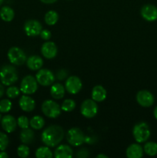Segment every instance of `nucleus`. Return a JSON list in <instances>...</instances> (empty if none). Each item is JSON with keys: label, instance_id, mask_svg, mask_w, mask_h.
<instances>
[{"label": "nucleus", "instance_id": "nucleus-1", "mask_svg": "<svg viewBox=\"0 0 157 158\" xmlns=\"http://www.w3.org/2000/svg\"><path fill=\"white\" fill-rule=\"evenodd\" d=\"M64 137V131L58 125H52L45 129L42 134V141L45 145L54 148L59 144Z\"/></svg>", "mask_w": 157, "mask_h": 158}, {"label": "nucleus", "instance_id": "nucleus-2", "mask_svg": "<svg viewBox=\"0 0 157 158\" xmlns=\"http://www.w3.org/2000/svg\"><path fill=\"white\" fill-rule=\"evenodd\" d=\"M16 69L11 65H5L0 69V80L5 86H11L18 80Z\"/></svg>", "mask_w": 157, "mask_h": 158}, {"label": "nucleus", "instance_id": "nucleus-3", "mask_svg": "<svg viewBox=\"0 0 157 158\" xmlns=\"http://www.w3.org/2000/svg\"><path fill=\"white\" fill-rule=\"evenodd\" d=\"M132 134L138 143L146 142L150 137V130L149 125L144 122H141L134 126L132 130Z\"/></svg>", "mask_w": 157, "mask_h": 158}, {"label": "nucleus", "instance_id": "nucleus-4", "mask_svg": "<svg viewBox=\"0 0 157 158\" xmlns=\"http://www.w3.org/2000/svg\"><path fill=\"white\" fill-rule=\"evenodd\" d=\"M8 58L12 64L15 66H22L27 60L26 55L24 51L20 48L14 46L10 48L8 51Z\"/></svg>", "mask_w": 157, "mask_h": 158}, {"label": "nucleus", "instance_id": "nucleus-5", "mask_svg": "<svg viewBox=\"0 0 157 158\" xmlns=\"http://www.w3.org/2000/svg\"><path fill=\"white\" fill-rule=\"evenodd\" d=\"M42 111L44 115L49 118H56L61 114V107L53 100H48L43 102L42 105Z\"/></svg>", "mask_w": 157, "mask_h": 158}, {"label": "nucleus", "instance_id": "nucleus-6", "mask_svg": "<svg viewBox=\"0 0 157 158\" xmlns=\"http://www.w3.org/2000/svg\"><path fill=\"white\" fill-rule=\"evenodd\" d=\"M69 144L74 147L81 146L85 142V136L83 131L77 127L71 128L69 130L66 135Z\"/></svg>", "mask_w": 157, "mask_h": 158}, {"label": "nucleus", "instance_id": "nucleus-7", "mask_svg": "<svg viewBox=\"0 0 157 158\" xmlns=\"http://www.w3.org/2000/svg\"><path fill=\"white\" fill-rule=\"evenodd\" d=\"M38 89V82L32 76H26L22 79L20 84V90L26 95L35 93Z\"/></svg>", "mask_w": 157, "mask_h": 158}, {"label": "nucleus", "instance_id": "nucleus-8", "mask_svg": "<svg viewBox=\"0 0 157 158\" xmlns=\"http://www.w3.org/2000/svg\"><path fill=\"white\" fill-rule=\"evenodd\" d=\"M81 114L86 118H92L98 112V106L95 100L87 99L81 105Z\"/></svg>", "mask_w": 157, "mask_h": 158}, {"label": "nucleus", "instance_id": "nucleus-9", "mask_svg": "<svg viewBox=\"0 0 157 158\" xmlns=\"http://www.w3.org/2000/svg\"><path fill=\"white\" fill-rule=\"evenodd\" d=\"M35 79L38 83L44 86H50L54 83V80H55V77L52 71L46 69H39L36 73Z\"/></svg>", "mask_w": 157, "mask_h": 158}, {"label": "nucleus", "instance_id": "nucleus-10", "mask_svg": "<svg viewBox=\"0 0 157 158\" xmlns=\"http://www.w3.org/2000/svg\"><path fill=\"white\" fill-rule=\"evenodd\" d=\"M24 30L29 36H36L40 35V32L42 30V26L37 20H28L24 25Z\"/></svg>", "mask_w": 157, "mask_h": 158}, {"label": "nucleus", "instance_id": "nucleus-11", "mask_svg": "<svg viewBox=\"0 0 157 158\" xmlns=\"http://www.w3.org/2000/svg\"><path fill=\"white\" fill-rule=\"evenodd\" d=\"M136 100L140 106L143 107H149L154 103V97L149 91L143 89L138 92Z\"/></svg>", "mask_w": 157, "mask_h": 158}, {"label": "nucleus", "instance_id": "nucleus-12", "mask_svg": "<svg viewBox=\"0 0 157 158\" xmlns=\"http://www.w3.org/2000/svg\"><path fill=\"white\" fill-rule=\"evenodd\" d=\"M83 83L81 80L75 76L69 77L66 82V89L69 94H76L81 90Z\"/></svg>", "mask_w": 157, "mask_h": 158}, {"label": "nucleus", "instance_id": "nucleus-13", "mask_svg": "<svg viewBox=\"0 0 157 158\" xmlns=\"http://www.w3.org/2000/svg\"><path fill=\"white\" fill-rule=\"evenodd\" d=\"M141 15L148 22H153L157 19V7L153 5H145L141 9Z\"/></svg>", "mask_w": 157, "mask_h": 158}, {"label": "nucleus", "instance_id": "nucleus-14", "mask_svg": "<svg viewBox=\"0 0 157 158\" xmlns=\"http://www.w3.org/2000/svg\"><path fill=\"white\" fill-rule=\"evenodd\" d=\"M41 52L43 56L46 59H53L57 55V49L56 45L52 42H46L43 43L41 48Z\"/></svg>", "mask_w": 157, "mask_h": 158}, {"label": "nucleus", "instance_id": "nucleus-15", "mask_svg": "<svg viewBox=\"0 0 157 158\" xmlns=\"http://www.w3.org/2000/svg\"><path fill=\"white\" fill-rule=\"evenodd\" d=\"M1 124L2 129L6 133H12L17 127V120L12 115H6L2 118Z\"/></svg>", "mask_w": 157, "mask_h": 158}, {"label": "nucleus", "instance_id": "nucleus-16", "mask_svg": "<svg viewBox=\"0 0 157 158\" xmlns=\"http://www.w3.org/2000/svg\"><path fill=\"white\" fill-rule=\"evenodd\" d=\"M18 103H19L20 108L25 112H31V111L35 109V100L32 97H29V96H22L20 98Z\"/></svg>", "mask_w": 157, "mask_h": 158}, {"label": "nucleus", "instance_id": "nucleus-17", "mask_svg": "<svg viewBox=\"0 0 157 158\" xmlns=\"http://www.w3.org/2000/svg\"><path fill=\"white\" fill-rule=\"evenodd\" d=\"M54 155L56 158H70L73 155V151L69 146L62 144L55 149Z\"/></svg>", "mask_w": 157, "mask_h": 158}, {"label": "nucleus", "instance_id": "nucleus-18", "mask_svg": "<svg viewBox=\"0 0 157 158\" xmlns=\"http://www.w3.org/2000/svg\"><path fill=\"white\" fill-rule=\"evenodd\" d=\"M143 156V148L139 144H131L126 150V157L129 158H140Z\"/></svg>", "mask_w": 157, "mask_h": 158}, {"label": "nucleus", "instance_id": "nucleus-19", "mask_svg": "<svg viewBox=\"0 0 157 158\" xmlns=\"http://www.w3.org/2000/svg\"><path fill=\"white\" fill-rule=\"evenodd\" d=\"M106 89L100 85L94 86L92 90V99L95 102H102L106 100Z\"/></svg>", "mask_w": 157, "mask_h": 158}, {"label": "nucleus", "instance_id": "nucleus-20", "mask_svg": "<svg viewBox=\"0 0 157 158\" xmlns=\"http://www.w3.org/2000/svg\"><path fill=\"white\" fill-rule=\"evenodd\" d=\"M26 64L29 69L32 70H38L43 65V60L38 56H32L26 60Z\"/></svg>", "mask_w": 157, "mask_h": 158}, {"label": "nucleus", "instance_id": "nucleus-21", "mask_svg": "<svg viewBox=\"0 0 157 158\" xmlns=\"http://www.w3.org/2000/svg\"><path fill=\"white\" fill-rule=\"evenodd\" d=\"M65 91H66V89L62 85L60 84V83H55V84L52 85V87H51L50 94L54 99L60 100L64 97Z\"/></svg>", "mask_w": 157, "mask_h": 158}, {"label": "nucleus", "instance_id": "nucleus-22", "mask_svg": "<svg viewBox=\"0 0 157 158\" xmlns=\"http://www.w3.org/2000/svg\"><path fill=\"white\" fill-rule=\"evenodd\" d=\"M35 134L31 129L26 128L22 129V131L20 134V140L24 144H30L33 142Z\"/></svg>", "mask_w": 157, "mask_h": 158}, {"label": "nucleus", "instance_id": "nucleus-23", "mask_svg": "<svg viewBox=\"0 0 157 158\" xmlns=\"http://www.w3.org/2000/svg\"><path fill=\"white\" fill-rule=\"evenodd\" d=\"M15 12L9 6H3L0 9V17L5 22H11L14 19Z\"/></svg>", "mask_w": 157, "mask_h": 158}, {"label": "nucleus", "instance_id": "nucleus-24", "mask_svg": "<svg viewBox=\"0 0 157 158\" xmlns=\"http://www.w3.org/2000/svg\"><path fill=\"white\" fill-rule=\"evenodd\" d=\"M58 15L55 11H49L45 15V22L49 26H53L58 22Z\"/></svg>", "mask_w": 157, "mask_h": 158}, {"label": "nucleus", "instance_id": "nucleus-25", "mask_svg": "<svg viewBox=\"0 0 157 158\" xmlns=\"http://www.w3.org/2000/svg\"><path fill=\"white\" fill-rule=\"evenodd\" d=\"M44 119L40 116H35L29 121V125L32 128L35 130H40L44 127Z\"/></svg>", "mask_w": 157, "mask_h": 158}, {"label": "nucleus", "instance_id": "nucleus-26", "mask_svg": "<svg viewBox=\"0 0 157 158\" xmlns=\"http://www.w3.org/2000/svg\"><path fill=\"white\" fill-rule=\"evenodd\" d=\"M53 154L48 147H41L35 151V157L37 158H52Z\"/></svg>", "mask_w": 157, "mask_h": 158}, {"label": "nucleus", "instance_id": "nucleus-27", "mask_svg": "<svg viewBox=\"0 0 157 158\" xmlns=\"http://www.w3.org/2000/svg\"><path fill=\"white\" fill-rule=\"evenodd\" d=\"M143 151L147 155L155 156L157 154V143L155 142H148L144 145Z\"/></svg>", "mask_w": 157, "mask_h": 158}, {"label": "nucleus", "instance_id": "nucleus-28", "mask_svg": "<svg viewBox=\"0 0 157 158\" xmlns=\"http://www.w3.org/2000/svg\"><path fill=\"white\" fill-rule=\"evenodd\" d=\"M75 108V103L73 100L67 99L61 105V110L65 112H71Z\"/></svg>", "mask_w": 157, "mask_h": 158}, {"label": "nucleus", "instance_id": "nucleus-29", "mask_svg": "<svg viewBox=\"0 0 157 158\" xmlns=\"http://www.w3.org/2000/svg\"><path fill=\"white\" fill-rule=\"evenodd\" d=\"M12 102L8 99H4L0 101V113H6L9 112L12 109Z\"/></svg>", "mask_w": 157, "mask_h": 158}, {"label": "nucleus", "instance_id": "nucleus-30", "mask_svg": "<svg viewBox=\"0 0 157 158\" xmlns=\"http://www.w3.org/2000/svg\"><path fill=\"white\" fill-rule=\"evenodd\" d=\"M17 154L19 157H27L29 155V148L25 144L20 145L17 149Z\"/></svg>", "mask_w": 157, "mask_h": 158}, {"label": "nucleus", "instance_id": "nucleus-31", "mask_svg": "<svg viewBox=\"0 0 157 158\" xmlns=\"http://www.w3.org/2000/svg\"><path fill=\"white\" fill-rule=\"evenodd\" d=\"M20 94V89H18V87L16 86H9V88L7 89L6 90V95L9 98L11 99H14V98H16Z\"/></svg>", "mask_w": 157, "mask_h": 158}, {"label": "nucleus", "instance_id": "nucleus-32", "mask_svg": "<svg viewBox=\"0 0 157 158\" xmlns=\"http://www.w3.org/2000/svg\"><path fill=\"white\" fill-rule=\"evenodd\" d=\"M9 137L6 134L0 132V151H5L9 146Z\"/></svg>", "mask_w": 157, "mask_h": 158}, {"label": "nucleus", "instance_id": "nucleus-33", "mask_svg": "<svg viewBox=\"0 0 157 158\" xmlns=\"http://www.w3.org/2000/svg\"><path fill=\"white\" fill-rule=\"evenodd\" d=\"M17 124L22 129H26L29 126V120L26 116H20L17 120Z\"/></svg>", "mask_w": 157, "mask_h": 158}, {"label": "nucleus", "instance_id": "nucleus-34", "mask_svg": "<svg viewBox=\"0 0 157 158\" xmlns=\"http://www.w3.org/2000/svg\"><path fill=\"white\" fill-rule=\"evenodd\" d=\"M51 35H52L51 32L49 30H48V29H42V32H40V36H41V38L44 40H50Z\"/></svg>", "mask_w": 157, "mask_h": 158}, {"label": "nucleus", "instance_id": "nucleus-35", "mask_svg": "<svg viewBox=\"0 0 157 158\" xmlns=\"http://www.w3.org/2000/svg\"><path fill=\"white\" fill-rule=\"evenodd\" d=\"M66 77H67V73H66V71L64 70V69H61V70H59L57 73V78H58V80H64Z\"/></svg>", "mask_w": 157, "mask_h": 158}, {"label": "nucleus", "instance_id": "nucleus-36", "mask_svg": "<svg viewBox=\"0 0 157 158\" xmlns=\"http://www.w3.org/2000/svg\"><path fill=\"white\" fill-rule=\"evenodd\" d=\"M89 156V152L86 149H82L77 153V157H87Z\"/></svg>", "mask_w": 157, "mask_h": 158}, {"label": "nucleus", "instance_id": "nucleus-37", "mask_svg": "<svg viewBox=\"0 0 157 158\" xmlns=\"http://www.w3.org/2000/svg\"><path fill=\"white\" fill-rule=\"evenodd\" d=\"M42 2L45 3V4H52V3L55 2L57 0H40Z\"/></svg>", "mask_w": 157, "mask_h": 158}, {"label": "nucleus", "instance_id": "nucleus-38", "mask_svg": "<svg viewBox=\"0 0 157 158\" xmlns=\"http://www.w3.org/2000/svg\"><path fill=\"white\" fill-rule=\"evenodd\" d=\"M9 157V155L6 152H5L4 151H1L0 152V158H8Z\"/></svg>", "mask_w": 157, "mask_h": 158}, {"label": "nucleus", "instance_id": "nucleus-39", "mask_svg": "<svg viewBox=\"0 0 157 158\" xmlns=\"http://www.w3.org/2000/svg\"><path fill=\"white\" fill-rule=\"evenodd\" d=\"M4 92H5L4 87H3L2 85L0 83V98H1L3 95H4Z\"/></svg>", "mask_w": 157, "mask_h": 158}, {"label": "nucleus", "instance_id": "nucleus-40", "mask_svg": "<svg viewBox=\"0 0 157 158\" xmlns=\"http://www.w3.org/2000/svg\"><path fill=\"white\" fill-rule=\"evenodd\" d=\"M153 114H154V117H155V118L157 120V106L155 108V110H154Z\"/></svg>", "mask_w": 157, "mask_h": 158}, {"label": "nucleus", "instance_id": "nucleus-41", "mask_svg": "<svg viewBox=\"0 0 157 158\" xmlns=\"http://www.w3.org/2000/svg\"><path fill=\"white\" fill-rule=\"evenodd\" d=\"M97 158H100V157H103V158H108L107 156L104 155V154H99V155L96 156Z\"/></svg>", "mask_w": 157, "mask_h": 158}, {"label": "nucleus", "instance_id": "nucleus-42", "mask_svg": "<svg viewBox=\"0 0 157 158\" xmlns=\"http://www.w3.org/2000/svg\"><path fill=\"white\" fill-rule=\"evenodd\" d=\"M3 2H4V0H0V6H2V4L3 3Z\"/></svg>", "mask_w": 157, "mask_h": 158}, {"label": "nucleus", "instance_id": "nucleus-43", "mask_svg": "<svg viewBox=\"0 0 157 158\" xmlns=\"http://www.w3.org/2000/svg\"><path fill=\"white\" fill-rule=\"evenodd\" d=\"M2 120V116H1V114H0V121H1Z\"/></svg>", "mask_w": 157, "mask_h": 158}]
</instances>
